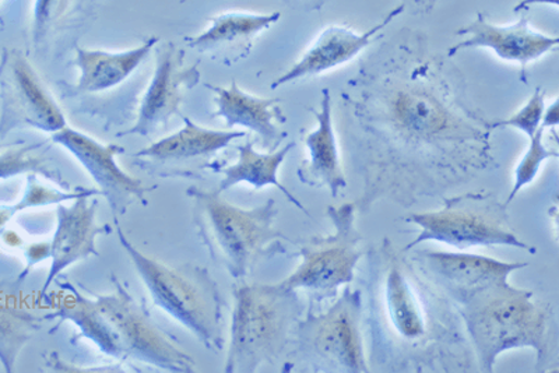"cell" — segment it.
I'll use <instances>...</instances> for the list:
<instances>
[{"instance_id":"cell-12","label":"cell","mask_w":559,"mask_h":373,"mask_svg":"<svg viewBox=\"0 0 559 373\" xmlns=\"http://www.w3.org/2000/svg\"><path fill=\"white\" fill-rule=\"evenodd\" d=\"M51 142L72 154L96 182L99 195L108 202L114 217L127 214L134 203L146 205V195L153 189L142 179L131 176L119 166L117 157L123 153L118 144H104L86 133L67 127L52 133Z\"/></svg>"},{"instance_id":"cell-32","label":"cell","mask_w":559,"mask_h":373,"mask_svg":"<svg viewBox=\"0 0 559 373\" xmlns=\"http://www.w3.org/2000/svg\"><path fill=\"white\" fill-rule=\"evenodd\" d=\"M0 240H2L3 245L8 248L14 249L24 246L22 237H20L16 231L8 230V228L2 233H0Z\"/></svg>"},{"instance_id":"cell-13","label":"cell","mask_w":559,"mask_h":373,"mask_svg":"<svg viewBox=\"0 0 559 373\" xmlns=\"http://www.w3.org/2000/svg\"><path fill=\"white\" fill-rule=\"evenodd\" d=\"M185 58V49L178 45L166 43L157 47L156 69L143 94L136 121L121 136H152L178 116L185 97L198 86L202 76L199 63L188 64Z\"/></svg>"},{"instance_id":"cell-6","label":"cell","mask_w":559,"mask_h":373,"mask_svg":"<svg viewBox=\"0 0 559 373\" xmlns=\"http://www.w3.org/2000/svg\"><path fill=\"white\" fill-rule=\"evenodd\" d=\"M118 240L146 286L154 305L187 327L204 348L224 347V300L206 268L194 265H168L140 251L114 217Z\"/></svg>"},{"instance_id":"cell-9","label":"cell","mask_w":559,"mask_h":373,"mask_svg":"<svg viewBox=\"0 0 559 373\" xmlns=\"http://www.w3.org/2000/svg\"><path fill=\"white\" fill-rule=\"evenodd\" d=\"M356 207L354 203L329 207L333 233L314 237L299 248L301 263L296 272L278 282L286 290L306 292L308 310L332 300L356 277L359 258L364 255L361 236L356 228Z\"/></svg>"},{"instance_id":"cell-21","label":"cell","mask_w":559,"mask_h":373,"mask_svg":"<svg viewBox=\"0 0 559 373\" xmlns=\"http://www.w3.org/2000/svg\"><path fill=\"white\" fill-rule=\"evenodd\" d=\"M159 41V37L153 36L139 47L122 52L76 47L74 64L80 76L74 89L79 94H96L121 86L146 61Z\"/></svg>"},{"instance_id":"cell-1","label":"cell","mask_w":559,"mask_h":373,"mask_svg":"<svg viewBox=\"0 0 559 373\" xmlns=\"http://www.w3.org/2000/svg\"><path fill=\"white\" fill-rule=\"evenodd\" d=\"M359 84L369 137L364 202H414L467 182L491 161V123L459 101L431 61H403Z\"/></svg>"},{"instance_id":"cell-24","label":"cell","mask_w":559,"mask_h":373,"mask_svg":"<svg viewBox=\"0 0 559 373\" xmlns=\"http://www.w3.org/2000/svg\"><path fill=\"white\" fill-rule=\"evenodd\" d=\"M16 280H0V364L7 372L16 368L23 348L43 329V320L27 310L19 298Z\"/></svg>"},{"instance_id":"cell-22","label":"cell","mask_w":559,"mask_h":373,"mask_svg":"<svg viewBox=\"0 0 559 373\" xmlns=\"http://www.w3.org/2000/svg\"><path fill=\"white\" fill-rule=\"evenodd\" d=\"M182 119L183 128L177 133L159 139L152 146L134 154V157L164 164V166L206 160L227 148L234 141L248 136L243 131H214V129L199 127L187 117Z\"/></svg>"},{"instance_id":"cell-8","label":"cell","mask_w":559,"mask_h":373,"mask_svg":"<svg viewBox=\"0 0 559 373\" xmlns=\"http://www.w3.org/2000/svg\"><path fill=\"white\" fill-rule=\"evenodd\" d=\"M406 220L417 226L419 232L404 252L424 242H441L457 249L511 246L531 251L509 226L507 206L491 195L471 193L447 198L438 210L413 213Z\"/></svg>"},{"instance_id":"cell-27","label":"cell","mask_w":559,"mask_h":373,"mask_svg":"<svg viewBox=\"0 0 559 373\" xmlns=\"http://www.w3.org/2000/svg\"><path fill=\"white\" fill-rule=\"evenodd\" d=\"M544 132H546V129L542 127L528 139L527 151L515 169V182H513L512 191L509 193L507 207L511 205L513 198L518 196L523 188L531 185L536 179L544 163L559 156L557 151H551L544 144Z\"/></svg>"},{"instance_id":"cell-25","label":"cell","mask_w":559,"mask_h":373,"mask_svg":"<svg viewBox=\"0 0 559 373\" xmlns=\"http://www.w3.org/2000/svg\"><path fill=\"white\" fill-rule=\"evenodd\" d=\"M94 0H35L33 44L38 51L52 47L64 34L82 27Z\"/></svg>"},{"instance_id":"cell-30","label":"cell","mask_w":559,"mask_h":373,"mask_svg":"<svg viewBox=\"0 0 559 373\" xmlns=\"http://www.w3.org/2000/svg\"><path fill=\"white\" fill-rule=\"evenodd\" d=\"M559 111H558V98L552 99L546 108H544L542 127L544 129H554L558 127Z\"/></svg>"},{"instance_id":"cell-4","label":"cell","mask_w":559,"mask_h":373,"mask_svg":"<svg viewBox=\"0 0 559 373\" xmlns=\"http://www.w3.org/2000/svg\"><path fill=\"white\" fill-rule=\"evenodd\" d=\"M480 366L492 372L502 352L532 348L538 364L551 357L552 313L536 293L508 280L473 292L456 305Z\"/></svg>"},{"instance_id":"cell-18","label":"cell","mask_w":559,"mask_h":373,"mask_svg":"<svg viewBox=\"0 0 559 373\" xmlns=\"http://www.w3.org/2000/svg\"><path fill=\"white\" fill-rule=\"evenodd\" d=\"M282 19V13L227 12L210 19L202 33L185 38V44L214 61L234 64L251 53L262 33Z\"/></svg>"},{"instance_id":"cell-29","label":"cell","mask_w":559,"mask_h":373,"mask_svg":"<svg viewBox=\"0 0 559 373\" xmlns=\"http://www.w3.org/2000/svg\"><path fill=\"white\" fill-rule=\"evenodd\" d=\"M24 251V261H26V266H24V270L20 273L17 280L23 282L26 280L29 273H32L33 268L39 263L47 261V258H51V242H33L29 245L23 246Z\"/></svg>"},{"instance_id":"cell-33","label":"cell","mask_w":559,"mask_h":373,"mask_svg":"<svg viewBox=\"0 0 559 373\" xmlns=\"http://www.w3.org/2000/svg\"><path fill=\"white\" fill-rule=\"evenodd\" d=\"M328 2L329 0H287V3L296 4V7L304 9H318Z\"/></svg>"},{"instance_id":"cell-3","label":"cell","mask_w":559,"mask_h":373,"mask_svg":"<svg viewBox=\"0 0 559 373\" xmlns=\"http://www.w3.org/2000/svg\"><path fill=\"white\" fill-rule=\"evenodd\" d=\"M114 292L86 297L69 280L59 282L61 297L48 321L72 322L103 354L121 361H139L174 373L197 372V361L173 336L153 321L117 276Z\"/></svg>"},{"instance_id":"cell-23","label":"cell","mask_w":559,"mask_h":373,"mask_svg":"<svg viewBox=\"0 0 559 373\" xmlns=\"http://www.w3.org/2000/svg\"><path fill=\"white\" fill-rule=\"evenodd\" d=\"M294 147H296V143L293 142L288 143L287 146L277 148V151L261 153L253 147L252 142L241 144L237 147V161L231 166L218 168L223 179L217 191L223 193L228 189L241 185V183H247V185L257 189L276 186L294 206L307 213L306 207L299 203L298 198L293 196L288 189L278 181L280 167Z\"/></svg>"},{"instance_id":"cell-7","label":"cell","mask_w":559,"mask_h":373,"mask_svg":"<svg viewBox=\"0 0 559 373\" xmlns=\"http://www.w3.org/2000/svg\"><path fill=\"white\" fill-rule=\"evenodd\" d=\"M234 308L224 372H257L276 361L302 316L297 291L278 285L234 286Z\"/></svg>"},{"instance_id":"cell-5","label":"cell","mask_w":559,"mask_h":373,"mask_svg":"<svg viewBox=\"0 0 559 373\" xmlns=\"http://www.w3.org/2000/svg\"><path fill=\"white\" fill-rule=\"evenodd\" d=\"M193 224L214 262L238 281L251 276L259 263L286 252L276 220L278 208L273 198L262 206L242 208L231 205L214 189L189 186Z\"/></svg>"},{"instance_id":"cell-28","label":"cell","mask_w":559,"mask_h":373,"mask_svg":"<svg viewBox=\"0 0 559 373\" xmlns=\"http://www.w3.org/2000/svg\"><path fill=\"white\" fill-rule=\"evenodd\" d=\"M546 93L542 88L534 89L528 101L512 117L491 123V129L513 128L531 139L542 128L544 108H546Z\"/></svg>"},{"instance_id":"cell-20","label":"cell","mask_w":559,"mask_h":373,"mask_svg":"<svg viewBox=\"0 0 559 373\" xmlns=\"http://www.w3.org/2000/svg\"><path fill=\"white\" fill-rule=\"evenodd\" d=\"M317 128L306 136L308 152L298 169L301 182L311 186L328 188L333 197L347 188V178L342 166L336 132H334L332 98L329 89H323L321 109L314 111Z\"/></svg>"},{"instance_id":"cell-11","label":"cell","mask_w":559,"mask_h":373,"mask_svg":"<svg viewBox=\"0 0 559 373\" xmlns=\"http://www.w3.org/2000/svg\"><path fill=\"white\" fill-rule=\"evenodd\" d=\"M67 127L61 107L22 49L0 53V141L19 129L55 133Z\"/></svg>"},{"instance_id":"cell-34","label":"cell","mask_w":559,"mask_h":373,"mask_svg":"<svg viewBox=\"0 0 559 373\" xmlns=\"http://www.w3.org/2000/svg\"><path fill=\"white\" fill-rule=\"evenodd\" d=\"M404 2H407L408 4H412V7H416L417 9L421 10H429L428 7H432L433 3H436V0H404Z\"/></svg>"},{"instance_id":"cell-19","label":"cell","mask_w":559,"mask_h":373,"mask_svg":"<svg viewBox=\"0 0 559 373\" xmlns=\"http://www.w3.org/2000/svg\"><path fill=\"white\" fill-rule=\"evenodd\" d=\"M214 93V117L223 118L228 128L242 127L257 134L266 152H274L287 137V118L276 98H262L243 92L236 81L228 87L206 84Z\"/></svg>"},{"instance_id":"cell-14","label":"cell","mask_w":559,"mask_h":373,"mask_svg":"<svg viewBox=\"0 0 559 373\" xmlns=\"http://www.w3.org/2000/svg\"><path fill=\"white\" fill-rule=\"evenodd\" d=\"M414 258L454 305L473 292L509 280L513 272L527 266V263L502 262L466 252H421Z\"/></svg>"},{"instance_id":"cell-16","label":"cell","mask_w":559,"mask_h":373,"mask_svg":"<svg viewBox=\"0 0 559 373\" xmlns=\"http://www.w3.org/2000/svg\"><path fill=\"white\" fill-rule=\"evenodd\" d=\"M98 206L97 195L80 196L70 206L58 205L57 230L51 240V267L45 278L43 296L68 267L90 256H99L97 238L111 232V228L108 224L99 226L97 222Z\"/></svg>"},{"instance_id":"cell-26","label":"cell","mask_w":559,"mask_h":373,"mask_svg":"<svg viewBox=\"0 0 559 373\" xmlns=\"http://www.w3.org/2000/svg\"><path fill=\"white\" fill-rule=\"evenodd\" d=\"M49 142L37 143H9L0 146V181L16 178L19 176H35L48 179L63 191H70L67 179L61 169L55 166Z\"/></svg>"},{"instance_id":"cell-31","label":"cell","mask_w":559,"mask_h":373,"mask_svg":"<svg viewBox=\"0 0 559 373\" xmlns=\"http://www.w3.org/2000/svg\"><path fill=\"white\" fill-rule=\"evenodd\" d=\"M16 203L14 205H0V233L7 230L9 222L19 214Z\"/></svg>"},{"instance_id":"cell-17","label":"cell","mask_w":559,"mask_h":373,"mask_svg":"<svg viewBox=\"0 0 559 373\" xmlns=\"http://www.w3.org/2000/svg\"><path fill=\"white\" fill-rule=\"evenodd\" d=\"M404 9L406 8L403 4L393 9L381 23L364 33H358L356 29L342 26V24H332L322 29L317 39L302 53V57L272 83V88L286 86V84L301 81V79L319 76V74L352 62L364 49L381 37L383 29L394 19L401 16Z\"/></svg>"},{"instance_id":"cell-35","label":"cell","mask_w":559,"mask_h":373,"mask_svg":"<svg viewBox=\"0 0 559 373\" xmlns=\"http://www.w3.org/2000/svg\"><path fill=\"white\" fill-rule=\"evenodd\" d=\"M7 2V0H0V8H2V4Z\"/></svg>"},{"instance_id":"cell-2","label":"cell","mask_w":559,"mask_h":373,"mask_svg":"<svg viewBox=\"0 0 559 373\" xmlns=\"http://www.w3.org/2000/svg\"><path fill=\"white\" fill-rule=\"evenodd\" d=\"M402 253L384 240L372 258V360L394 372L463 370L472 346L456 305Z\"/></svg>"},{"instance_id":"cell-10","label":"cell","mask_w":559,"mask_h":373,"mask_svg":"<svg viewBox=\"0 0 559 373\" xmlns=\"http://www.w3.org/2000/svg\"><path fill=\"white\" fill-rule=\"evenodd\" d=\"M361 321L362 293L348 287L328 310H308L294 335L298 360L318 371L368 372Z\"/></svg>"},{"instance_id":"cell-15","label":"cell","mask_w":559,"mask_h":373,"mask_svg":"<svg viewBox=\"0 0 559 373\" xmlns=\"http://www.w3.org/2000/svg\"><path fill=\"white\" fill-rule=\"evenodd\" d=\"M457 36L464 39L449 49V58L463 49L483 48L496 53L503 62L521 64L522 69L556 51L559 43L558 37L534 29L526 14L509 26H498L489 22L486 14L478 13L474 22L459 29Z\"/></svg>"}]
</instances>
